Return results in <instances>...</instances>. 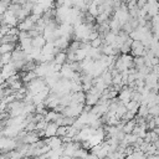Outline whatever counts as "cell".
Here are the masks:
<instances>
[{"label":"cell","instance_id":"1","mask_svg":"<svg viewBox=\"0 0 159 159\" xmlns=\"http://www.w3.org/2000/svg\"><path fill=\"white\" fill-rule=\"evenodd\" d=\"M57 128H58V125L56 123H48V124H46V127L43 129L46 137H53L56 134V132H57Z\"/></svg>","mask_w":159,"mask_h":159}]
</instances>
